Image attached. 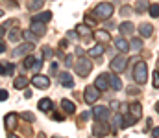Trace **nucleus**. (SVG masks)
Returning <instances> with one entry per match:
<instances>
[{"instance_id": "f257e3e1", "label": "nucleus", "mask_w": 159, "mask_h": 138, "mask_svg": "<svg viewBox=\"0 0 159 138\" xmlns=\"http://www.w3.org/2000/svg\"><path fill=\"white\" fill-rule=\"evenodd\" d=\"M131 77H133V81L137 85H144L146 83V79H148V66H146L144 61H137L135 70L131 72Z\"/></svg>"}, {"instance_id": "f03ea898", "label": "nucleus", "mask_w": 159, "mask_h": 138, "mask_svg": "<svg viewBox=\"0 0 159 138\" xmlns=\"http://www.w3.org/2000/svg\"><path fill=\"white\" fill-rule=\"evenodd\" d=\"M113 11H115V7H113V4H109V2H100V4H96V7L93 9L94 17H96V19H100V20L111 19Z\"/></svg>"}, {"instance_id": "7ed1b4c3", "label": "nucleus", "mask_w": 159, "mask_h": 138, "mask_svg": "<svg viewBox=\"0 0 159 138\" xmlns=\"http://www.w3.org/2000/svg\"><path fill=\"white\" fill-rule=\"evenodd\" d=\"M74 70H76V74H78L80 77H87V76L91 74V70H93V63H91V59L85 57V55H80V59L76 61Z\"/></svg>"}, {"instance_id": "20e7f679", "label": "nucleus", "mask_w": 159, "mask_h": 138, "mask_svg": "<svg viewBox=\"0 0 159 138\" xmlns=\"http://www.w3.org/2000/svg\"><path fill=\"white\" fill-rule=\"evenodd\" d=\"M109 68H111V72H115V74H122L126 68H128V57L126 55H117V57H113L111 59V63H109Z\"/></svg>"}, {"instance_id": "39448f33", "label": "nucleus", "mask_w": 159, "mask_h": 138, "mask_svg": "<svg viewBox=\"0 0 159 138\" xmlns=\"http://www.w3.org/2000/svg\"><path fill=\"white\" fill-rule=\"evenodd\" d=\"M91 114H93V118L96 120V122H107L109 120V109L106 107V105H96V107H93V111H91Z\"/></svg>"}, {"instance_id": "423d86ee", "label": "nucleus", "mask_w": 159, "mask_h": 138, "mask_svg": "<svg viewBox=\"0 0 159 138\" xmlns=\"http://www.w3.org/2000/svg\"><path fill=\"white\" fill-rule=\"evenodd\" d=\"M100 89H96V85H89V87H85V90H83V99H85V103H96V99L100 98Z\"/></svg>"}, {"instance_id": "0eeeda50", "label": "nucleus", "mask_w": 159, "mask_h": 138, "mask_svg": "<svg viewBox=\"0 0 159 138\" xmlns=\"http://www.w3.org/2000/svg\"><path fill=\"white\" fill-rule=\"evenodd\" d=\"M34 48H35V44L34 43H22V44L15 46V50H13V57H26L28 53H32L34 52Z\"/></svg>"}, {"instance_id": "6e6552de", "label": "nucleus", "mask_w": 159, "mask_h": 138, "mask_svg": "<svg viewBox=\"0 0 159 138\" xmlns=\"http://www.w3.org/2000/svg\"><path fill=\"white\" fill-rule=\"evenodd\" d=\"M32 85H34L35 89L44 90V89H48V87H50V77H48V76H41V74H37V76H34V77H32Z\"/></svg>"}, {"instance_id": "1a4fd4ad", "label": "nucleus", "mask_w": 159, "mask_h": 138, "mask_svg": "<svg viewBox=\"0 0 159 138\" xmlns=\"http://www.w3.org/2000/svg\"><path fill=\"white\" fill-rule=\"evenodd\" d=\"M107 133H109V125H107V122H96V123L93 125V136L102 138V136H106Z\"/></svg>"}, {"instance_id": "9d476101", "label": "nucleus", "mask_w": 159, "mask_h": 138, "mask_svg": "<svg viewBox=\"0 0 159 138\" xmlns=\"http://www.w3.org/2000/svg\"><path fill=\"white\" fill-rule=\"evenodd\" d=\"M17 123H19V116H17V112H7V114L4 116V125H6L7 131H13V129L17 127Z\"/></svg>"}, {"instance_id": "9b49d317", "label": "nucleus", "mask_w": 159, "mask_h": 138, "mask_svg": "<svg viewBox=\"0 0 159 138\" xmlns=\"http://www.w3.org/2000/svg\"><path fill=\"white\" fill-rule=\"evenodd\" d=\"M94 85H96V89H100V90L111 89V87H109V74H100V76L94 79Z\"/></svg>"}, {"instance_id": "f8f14e48", "label": "nucleus", "mask_w": 159, "mask_h": 138, "mask_svg": "<svg viewBox=\"0 0 159 138\" xmlns=\"http://www.w3.org/2000/svg\"><path fill=\"white\" fill-rule=\"evenodd\" d=\"M30 30L37 35V37H43L46 33V22H39V20H32L30 24Z\"/></svg>"}, {"instance_id": "ddd939ff", "label": "nucleus", "mask_w": 159, "mask_h": 138, "mask_svg": "<svg viewBox=\"0 0 159 138\" xmlns=\"http://www.w3.org/2000/svg\"><path fill=\"white\" fill-rule=\"evenodd\" d=\"M129 114L135 118V122H139V120L143 118V107H141V103H139V101L129 103Z\"/></svg>"}, {"instance_id": "4468645a", "label": "nucleus", "mask_w": 159, "mask_h": 138, "mask_svg": "<svg viewBox=\"0 0 159 138\" xmlns=\"http://www.w3.org/2000/svg\"><path fill=\"white\" fill-rule=\"evenodd\" d=\"M106 52V48L102 43H98V44H94L93 48H89V52H87V55L89 57H93V59H98V57H102V53Z\"/></svg>"}, {"instance_id": "2eb2a0df", "label": "nucleus", "mask_w": 159, "mask_h": 138, "mask_svg": "<svg viewBox=\"0 0 159 138\" xmlns=\"http://www.w3.org/2000/svg\"><path fill=\"white\" fill-rule=\"evenodd\" d=\"M59 83H61L65 89H72V87H74V79H72V76H70L69 72H61V74H59Z\"/></svg>"}, {"instance_id": "dca6fc26", "label": "nucleus", "mask_w": 159, "mask_h": 138, "mask_svg": "<svg viewBox=\"0 0 159 138\" xmlns=\"http://www.w3.org/2000/svg\"><path fill=\"white\" fill-rule=\"evenodd\" d=\"M30 83H32V81H30L26 76H19V77H15V81H13V87H15V90H24Z\"/></svg>"}, {"instance_id": "f3484780", "label": "nucleus", "mask_w": 159, "mask_h": 138, "mask_svg": "<svg viewBox=\"0 0 159 138\" xmlns=\"http://www.w3.org/2000/svg\"><path fill=\"white\" fill-rule=\"evenodd\" d=\"M93 35H94V39L98 41V43H107V41H111V35H109V31H106V30H96V31H93Z\"/></svg>"}, {"instance_id": "a211bd4d", "label": "nucleus", "mask_w": 159, "mask_h": 138, "mask_svg": "<svg viewBox=\"0 0 159 138\" xmlns=\"http://www.w3.org/2000/svg\"><path fill=\"white\" fill-rule=\"evenodd\" d=\"M139 33H141V37L148 39V37L154 33V26H152V24H148V22H143V24L139 26Z\"/></svg>"}, {"instance_id": "6ab92c4d", "label": "nucleus", "mask_w": 159, "mask_h": 138, "mask_svg": "<svg viewBox=\"0 0 159 138\" xmlns=\"http://www.w3.org/2000/svg\"><path fill=\"white\" fill-rule=\"evenodd\" d=\"M109 87H111L113 90H120V89H122V81H120V77L115 72L109 74Z\"/></svg>"}, {"instance_id": "aec40b11", "label": "nucleus", "mask_w": 159, "mask_h": 138, "mask_svg": "<svg viewBox=\"0 0 159 138\" xmlns=\"http://www.w3.org/2000/svg\"><path fill=\"white\" fill-rule=\"evenodd\" d=\"M133 30H135V24H131L129 20H126V22H122L119 26V31L120 35H129V33H133Z\"/></svg>"}, {"instance_id": "412c9836", "label": "nucleus", "mask_w": 159, "mask_h": 138, "mask_svg": "<svg viewBox=\"0 0 159 138\" xmlns=\"http://www.w3.org/2000/svg\"><path fill=\"white\" fill-rule=\"evenodd\" d=\"M111 127H113V131H117V129H124V114H122V112H117V114L113 116V123H111Z\"/></svg>"}, {"instance_id": "4be33fe9", "label": "nucleus", "mask_w": 159, "mask_h": 138, "mask_svg": "<svg viewBox=\"0 0 159 138\" xmlns=\"http://www.w3.org/2000/svg\"><path fill=\"white\" fill-rule=\"evenodd\" d=\"M37 107H39V111H43V112H50L52 107H54V103H52L50 98H43L39 103H37Z\"/></svg>"}, {"instance_id": "5701e85b", "label": "nucleus", "mask_w": 159, "mask_h": 138, "mask_svg": "<svg viewBox=\"0 0 159 138\" xmlns=\"http://www.w3.org/2000/svg\"><path fill=\"white\" fill-rule=\"evenodd\" d=\"M61 109H63V112H67V114L76 112V105H74L70 99H61Z\"/></svg>"}, {"instance_id": "b1692460", "label": "nucleus", "mask_w": 159, "mask_h": 138, "mask_svg": "<svg viewBox=\"0 0 159 138\" xmlns=\"http://www.w3.org/2000/svg\"><path fill=\"white\" fill-rule=\"evenodd\" d=\"M150 7V0H137L135 2V13H144Z\"/></svg>"}, {"instance_id": "393cba45", "label": "nucleus", "mask_w": 159, "mask_h": 138, "mask_svg": "<svg viewBox=\"0 0 159 138\" xmlns=\"http://www.w3.org/2000/svg\"><path fill=\"white\" fill-rule=\"evenodd\" d=\"M50 19H52V11H41L32 17V20H39V22H48Z\"/></svg>"}, {"instance_id": "a878e982", "label": "nucleus", "mask_w": 159, "mask_h": 138, "mask_svg": "<svg viewBox=\"0 0 159 138\" xmlns=\"http://www.w3.org/2000/svg\"><path fill=\"white\" fill-rule=\"evenodd\" d=\"M76 33H78L80 37H89L91 35V26H87L85 22L83 24H78L76 26Z\"/></svg>"}, {"instance_id": "bb28decb", "label": "nucleus", "mask_w": 159, "mask_h": 138, "mask_svg": "<svg viewBox=\"0 0 159 138\" xmlns=\"http://www.w3.org/2000/svg\"><path fill=\"white\" fill-rule=\"evenodd\" d=\"M22 37V31L19 30V26H13L11 30H9V41H13V43H17L19 39Z\"/></svg>"}, {"instance_id": "cd10ccee", "label": "nucleus", "mask_w": 159, "mask_h": 138, "mask_svg": "<svg viewBox=\"0 0 159 138\" xmlns=\"http://www.w3.org/2000/svg\"><path fill=\"white\" fill-rule=\"evenodd\" d=\"M13 65L11 63H0V74L2 76H11L13 74Z\"/></svg>"}, {"instance_id": "c85d7f7f", "label": "nucleus", "mask_w": 159, "mask_h": 138, "mask_svg": "<svg viewBox=\"0 0 159 138\" xmlns=\"http://www.w3.org/2000/svg\"><path fill=\"white\" fill-rule=\"evenodd\" d=\"M115 46L119 48L122 53H126V52L129 50V43H128L126 39H120V37H119V39H115Z\"/></svg>"}, {"instance_id": "c756f323", "label": "nucleus", "mask_w": 159, "mask_h": 138, "mask_svg": "<svg viewBox=\"0 0 159 138\" xmlns=\"http://www.w3.org/2000/svg\"><path fill=\"white\" fill-rule=\"evenodd\" d=\"M43 4H44V0H30L28 2V9L35 13V11H39L41 7H43Z\"/></svg>"}, {"instance_id": "7c9ffc66", "label": "nucleus", "mask_w": 159, "mask_h": 138, "mask_svg": "<svg viewBox=\"0 0 159 138\" xmlns=\"http://www.w3.org/2000/svg\"><path fill=\"white\" fill-rule=\"evenodd\" d=\"M34 63H35V55H34V53H28V55L24 57V68H26V70H32V68H34Z\"/></svg>"}, {"instance_id": "2f4dec72", "label": "nucleus", "mask_w": 159, "mask_h": 138, "mask_svg": "<svg viewBox=\"0 0 159 138\" xmlns=\"http://www.w3.org/2000/svg\"><path fill=\"white\" fill-rule=\"evenodd\" d=\"M85 24L87 26H96V17H94V13H85Z\"/></svg>"}, {"instance_id": "473e14b6", "label": "nucleus", "mask_w": 159, "mask_h": 138, "mask_svg": "<svg viewBox=\"0 0 159 138\" xmlns=\"http://www.w3.org/2000/svg\"><path fill=\"white\" fill-rule=\"evenodd\" d=\"M22 37H24L28 43H35V39H37V35H35L32 30H26V31H22Z\"/></svg>"}, {"instance_id": "72a5a7b5", "label": "nucleus", "mask_w": 159, "mask_h": 138, "mask_svg": "<svg viewBox=\"0 0 159 138\" xmlns=\"http://www.w3.org/2000/svg\"><path fill=\"white\" fill-rule=\"evenodd\" d=\"M129 48H133L135 52H141V50H143V41H141V39H131Z\"/></svg>"}, {"instance_id": "f704fd0d", "label": "nucleus", "mask_w": 159, "mask_h": 138, "mask_svg": "<svg viewBox=\"0 0 159 138\" xmlns=\"http://www.w3.org/2000/svg\"><path fill=\"white\" fill-rule=\"evenodd\" d=\"M148 13H150V17L157 19V17H159V4H150V7H148Z\"/></svg>"}, {"instance_id": "c9c22d12", "label": "nucleus", "mask_w": 159, "mask_h": 138, "mask_svg": "<svg viewBox=\"0 0 159 138\" xmlns=\"http://www.w3.org/2000/svg\"><path fill=\"white\" fill-rule=\"evenodd\" d=\"M131 13H133V7H129V6H122L120 7V15L122 17H129Z\"/></svg>"}, {"instance_id": "e433bc0d", "label": "nucleus", "mask_w": 159, "mask_h": 138, "mask_svg": "<svg viewBox=\"0 0 159 138\" xmlns=\"http://www.w3.org/2000/svg\"><path fill=\"white\" fill-rule=\"evenodd\" d=\"M52 55H54L52 48H50V46H43V57H44V59H52Z\"/></svg>"}, {"instance_id": "4c0bfd02", "label": "nucleus", "mask_w": 159, "mask_h": 138, "mask_svg": "<svg viewBox=\"0 0 159 138\" xmlns=\"http://www.w3.org/2000/svg\"><path fill=\"white\" fill-rule=\"evenodd\" d=\"M20 118H22V120H26V122H35V116H34L32 112H28V111H26V112H22V114H20Z\"/></svg>"}, {"instance_id": "58836bf2", "label": "nucleus", "mask_w": 159, "mask_h": 138, "mask_svg": "<svg viewBox=\"0 0 159 138\" xmlns=\"http://www.w3.org/2000/svg\"><path fill=\"white\" fill-rule=\"evenodd\" d=\"M43 59H44L43 55H37V57H35V63H34V70H39L41 66H43Z\"/></svg>"}, {"instance_id": "ea45409f", "label": "nucleus", "mask_w": 159, "mask_h": 138, "mask_svg": "<svg viewBox=\"0 0 159 138\" xmlns=\"http://www.w3.org/2000/svg\"><path fill=\"white\" fill-rule=\"evenodd\" d=\"M152 79H154V87H156V89H159V72H154Z\"/></svg>"}, {"instance_id": "a19ab883", "label": "nucleus", "mask_w": 159, "mask_h": 138, "mask_svg": "<svg viewBox=\"0 0 159 138\" xmlns=\"http://www.w3.org/2000/svg\"><path fill=\"white\" fill-rule=\"evenodd\" d=\"M7 96H9L7 90H4V89H2V90H0V101H6V99H7Z\"/></svg>"}, {"instance_id": "79ce46f5", "label": "nucleus", "mask_w": 159, "mask_h": 138, "mask_svg": "<svg viewBox=\"0 0 159 138\" xmlns=\"http://www.w3.org/2000/svg\"><path fill=\"white\" fill-rule=\"evenodd\" d=\"M139 92H141L139 87H129V89H128V94H139Z\"/></svg>"}, {"instance_id": "37998d69", "label": "nucleus", "mask_w": 159, "mask_h": 138, "mask_svg": "<svg viewBox=\"0 0 159 138\" xmlns=\"http://www.w3.org/2000/svg\"><path fill=\"white\" fill-rule=\"evenodd\" d=\"M52 118H54L56 122H63V120H65V116H63V114H52Z\"/></svg>"}, {"instance_id": "c03bdc74", "label": "nucleus", "mask_w": 159, "mask_h": 138, "mask_svg": "<svg viewBox=\"0 0 159 138\" xmlns=\"http://www.w3.org/2000/svg\"><path fill=\"white\" fill-rule=\"evenodd\" d=\"M57 68H59V66H57L56 63H52V65H50V72H52V74H57Z\"/></svg>"}, {"instance_id": "a18cd8bd", "label": "nucleus", "mask_w": 159, "mask_h": 138, "mask_svg": "<svg viewBox=\"0 0 159 138\" xmlns=\"http://www.w3.org/2000/svg\"><path fill=\"white\" fill-rule=\"evenodd\" d=\"M152 136L159 138V127H154V129H152Z\"/></svg>"}, {"instance_id": "49530a36", "label": "nucleus", "mask_w": 159, "mask_h": 138, "mask_svg": "<svg viewBox=\"0 0 159 138\" xmlns=\"http://www.w3.org/2000/svg\"><path fill=\"white\" fill-rule=\"evenodd\" d=\"M89 116H91V112H83V114L80 116V120H81V122H85V120H87Z\"/></svg>"}, {"instance_id": "de8ad7c7", "label": "nucleus", "mask_w": 159, "mask_h": 138, "mask_svg": "<svg viewBox=\"0 0 159 138\" xmlns=\"http://www.w3.org/2000/svg\"><path fill=\"white\" fill-rule=\"evenodd\" d=\"M70 63H72V55H67V59H65V65H67V66H70Z\"/></svg>"}, {"instance_id": "09e8293b", "label": "nucleus", "mask_w": 159, "mask_h": 138, "mask_svg": "<svg viewBox=\"0 0 159 138\" xmlns=\"http://www.w3.org/2000/svg\"><path fill=\"white\" fill-rule=\"evenodd\" d=\"M4 52H6V44L0 41V53H4Z\"/></svg>"}, {"instance_id": "8fccbe9b", "label": "nucleus", "mask_w": 159, "mask_h": 138, "mask_svg": "<svg viewBox=\"0 0 159 138\" xmlns=\"http://www.w3.org/2000/svg\"><path fill=\"white\" fill-rule=\"evenodd\" d=\"M7 138H19V136H17V135H13V133L9 131V135H7Z\"/></svg>"}, {"instance_id": "3c124183", "label": "nucleus", "mask_w": 159, "mask_h": 138, "mask_svg": "<svg viewBox=\"0 0 159 138\" xmlns=\"http://www.w3.org/2000/svg\"><path fill=\"white\" fill-rule=\"evenodd\" d=\"M156 111H157V112H159V101H157V103H156Z\"/></svg>"}, {"instance_id": "603ef678", "label": "nucleus", "mask_w": 159, "mask_h": 138, "mask_svg": "<svg viewBox=\"0 0 159 138\" xmlns=\"http://www.w3.org/2000/svg\"><path fill=\"white\" fill-rule=\"evenodd\" d=\"M2 15H4V9H0V17H2Z\"/></svg>"}, {"instance_id": "864d4df0", "label": "nucleus", "mask_w": 159, "mask_h": 138, "mask_svg": "<svg viewBox=\"0 0 159 138\" xmlns=\"http://www.w3.org/2000/svg\"><path fill=\"white\" fill-rule=\"evenodd\" d=\"M54 138H59V136H54Z\"/></svg>"}, {"instance_id": "5fc2aeb1", "label": "nucleus", "mask_w": 159, "mask_h": 138, "mask_svg": "<svg viewBox=\"0 0 159 138\" xmlns=\"http://www.w3.org/2000/svg\"><path fill=\"white\" fill-rule=\"evenodd\" d=\"M157 72H159V70H157Z\"/></svg>"}]
</instances>
